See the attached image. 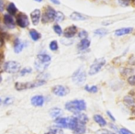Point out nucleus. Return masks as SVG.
Listing matches in <instances>:
<instances>
[{"mask_svg": "<svg viewBox=\"0 0 135 134\" xmlns=\"http://www.w3.org/2000/svg\"><path fill=\"white\" fill-rule=\"evenodd\" d=\"M94 33L97 36H100V37H104L105 35L108 34V31L106 29H98L94 31Z\"/></svg>", "mask_w": 135, "mask_h": 134, "instance_id": "obj_32", "label": "nucleus"}, {"mask_svg": "<svg viewBox=\"0 0 135 134\" xmlns=\"http://www.w3.org/2000/svg\"><path fill=\"white\" fill-rule=\"evenodd\" d=\"M61 115H62V109L59 107H54L50 110V116L54 118H60Z\"/></svg>", "mask_w": 135, "mask_h": 134, "instance_id": "obj_24", "label": "nucleus"}, {"mask_svg": "<svg viewBox=\"0 0 135 134\" xmlns=\"http://www.w3.org/2000/svg\"><path fill=\"white\" fill-rule=\"evenodd\" d=\"M13 103L12 97H6V98H0V105L8 106Z\"/></svg>", "mask_w": 135, "mask_h": 134, "instance_id": "obj_30", "label": "nucleus"}, {"mask_svg": "<svg viewBox=\"0 0 135 134\" xmlns=\"http://www.w3.org/2000/svg\"><path fill=\"white\" fill-rule=\"evenodd\" d=\"M90 41H89L88 39H83L80 41V42H79V44L77 45V48H78L79 51H85L87 50V49L90 47Z\"/></svg>", "mask_w": 135, "mask_h": 134, "instance_id": "obj_18", "label": "nucleus"}, {"mask_svg": "<svg viewBox=\"0 0 135 134\" xmlns=\"http://www.w3.org/2000/svg\"><path fill=\"white\" fill-rule=\"evenodd\" d=\"M74 117L76 118V120H77L78 123L85 124H85L88 122V117H87V115L85 114V113H82V112L76 113V114H75V116Z\"/></svg>", "mask_w": 135, "mask_h": 134, "instance_id": "obj_16", "label": "nucleus"}, {"mask_svg": "<svg viewBox=\"0 0 135 134\" xmlns=\"http://www.w3.org/2000/svg\"><path fill=\"white\" fill-rule=\"evenodd\" d=\"M106 64V60L105 58H99V59H97L94 61V63L90 65L88 71L89 75H95L104 67V65Z\"/></svg>", "mask_w": 135, "mask_h": 134, "instance_id": "obj_3", "label": "nucleus"}, {"mask_svg": "<svg viewBox=\"0 0 135 134\" xmlns=\"http://www.w3.org/2000/svg\"><path fill=\"white\" fill-rule=\"evenodd\" d=\"M16 23L21 29H25L30 25V21H28V18L25 13H18L17 14L16 17Z\"/></svg>", "mask_w": 135, "mask_h": 134, "instance_id": "obj_7", "label": "nucleus"}, {"mask_svg": "<svg viewBox=\"0 0 135 134\" xmlns=\"http://www.w3.org/2000/svg\"><path fill=\"white\" fill-rule=\"evenodd\" d=\"M123 101L128 107H135V99L132 96H126L124 97V99H123Z\"/></svg>", "mask_w": 135, "mask_h": 134, "instance_id": "obj_26", "label": "nucleus"}, {"mask_svg": "<svg viewBox=\"0 0 135 134\" xmlns=\"http://www.w3.org/2000/svg\"><path fill=\"white\" fill-rule=\"evenodd\" d=\"M87 36H88V33H87L86 31H80L78 32V38L80 39H86Z\"/></svg>", "mask_w": 135, "mask_h": 134, "instance_id": "obj_37", "label": "nucleus"}, {"mask_svg": "<svg viewBox=\"0 0 135 134\" xmlns=\"http://www.w3.org/2000/svg\"><path fill=\"white\" fill-rule=\"evenodd\" d=\"M86 79V73L84 70V68H78L76 71H75V73L72 75V80L75 84L76 85H82L85 82Z\"/></svg>", "mask_w": 135, "mask_h": 134, "instance_id": "obj_4", "label": "nucleus"}, {"mask_svg": "<svg viewBox=\"0 0 135 134\" xmlns=\"http://www.w3.org/2000/svg\"><path fill=\"white\" fill-rule=\"evenodd\" d=\"M127 81L131 86H135V75H131Z\"/></svg>", "mask_w": 135, "mask_h": 134, "instance_id": "obj_39", "label": "nucleus"}, {"mask_svg": "<svg viewBox=\"0 0 135 134\" xmlns=\"http://www.w3.org/2000/svg\"><path fill=\"white\" fill-rule=\"evenodd\" d=\"M0 60H1V55H0Z\"/></svg>", "mask_w": 135, "mask_h": 134, "instance_id": "obj_49", "label": "nucleus"}, {"mask_svg": "<svg viewBox=\"0 0 135 134\" xmlns=\"http://www.w3.org/2000/svg\"><path fill=\"white\" fill-rule=\"evenodd\" d=\"M20 63L16 61H8L4 64V71L8 73H16L20 71Z\"/></svg>", "mask_w": 135, "mask_h": 134, "instance_id": "obj_5", "label": "nucleus"}, {"mask_svg": "<svg viewBox=\"0 0 135 134\" xmlns=\"http://www.w3.org/2000/svg\"><path fill=\"white\" fill-rule=\"evenodd\" d=\"M97 134H116V132H113L111 131H108V130H105V129H101L98 130L97 131Z\"/></svg>", "mask_w": 135, "mask_h": 134, "instance_id": "obj_38", "label": "nucleus"}, {"mask_svg": "<svg viewBox=\"0 0 135 134\" xmlns=\"http://www.w3.org/2000/svg\"><path fill=\"white\" fill-rule=\"evenodd\" d=\"M69 88L67 86H62V85H57L54 86L52 89V92L57 97H65L66 95H68L69 93Z\"/></svg>", "mask_w": 135, "mask_h": 134, "instance_id": "obj_8", "label": "nucleus"}, {"mask_svg": "<svg viewBox=\"0 0 135 134\" xmlns=\"http://www.w3.org/2000/svg\"><path fill=\"white\" fill-rule=\"evenodd\" d=\"M7 13H8L10 16H16L17 13H18V8H17L16 5L14 3H9L8 6L7 7Z\"/></svg>", "mask_w": 135, "mask_h": 134, "instance_id": "obj_22", "label": "nucleus"}, {"mask_svg": "<svg viewBox=\"0 0 135 134\" xmlns=\"http://www.w3.org/2000/svg\"><path fill=\"white\" fill-rule=\"evenodd\" d=\"M55 124L61 129H68V121H69V118H64V117H60V118H55Z\"/></svg>", "mask_w": 135, "mask_h": 134, "instance_id": "obj_13", "label": "nucleus"}, {"mask_svg": "<svg viewBox=\"0 0 135 134\" xmlns=\"http://www.w3.org/2000/svg\"><path fill=\"white\" fill-rule=\"evenodd\" d=\"M44 102H45V98L41 95H36L34 97H32L31 99H30V103L34 107H42Z\"/></svg>", "mask_w": 135, "mask_h": 134, "instance_id": "obj_11", "label": "nucleus"}, {"mask_svg": "<svg viewBox=\"0 0 135 134\" xmlns=\"http://www.w3.org/2000/svg\"><path fill=\"white\" fill-rule=\"evenodd\" d=\"M67 39V41H65V39H62V44H64V45H70V44H72V43H73V41H72L71 39Z\"/></svg>", "mask_w": 135, "mask_h": 134, "instance_id": "obj_40", "label": "nucleus"}, {"mask_svg": "<svg viewBox=\"0 0 135 134\" xmlns=\"http://www.w3.org/2000/svg\"><path fill=\"white\" fill-rule=\"evenodd\" d=\"M50 131H52V132H54L55 134H62L64 133V131H62V129H61V128H59L58 126H56V127H52L50 129Z\"/></svg>", "mask_w": 135, "mask_h": 134, "instance_id": "obj_35", "label": "nucleus"}, {"mask_svg": "<svg viewBox=\"0 0 135 134\" xmlns=\"http://www.w3.org/2000/svg\"><path fill=\"white\" fill-rule=\"evenodd\" d=\"M78 29H77V27L75 25H72L67 27L64 31H62V34H64V38L65 39H72L75 36V34L77 33Z\"/></svg>", "mask_w": 135, "mask_h": 134, "instance_id": "obj_9", "label": "nucleus"}, {"mask_svg": "<svg viewBox=\"0 0 135 134\" xmlns=\"http://www.w3.org/2000/svg\"><path fill=\"white\" fill-rule=\"evenodd\" d=\"M30 39H31L32 41H37L41 38V33L38 32L36 29H30Z\"/></svg>", "mask_w": 135, "mask_h": 134, "instance_id": "obj_25", "label": "nucleus"}, {"mask_svg": "<svg viewBox=\"0 0 135 134\" xmlns=\"http://www.w3.org/2000/svg\"><path fill=\"white\" fill-rule=\"evenodd\" d=\"M36 2H40V3H41V2H42V0H35Z\"/></svg>", "mask_w": 135, "mask_h": 134, "instance_id": "obj_47", "label": "nucleus"}, {"mask_svg": "<svg viewBox=\"0 0 135 134\" xmlns=\"http://www.w3.org/2000/svg\"><path fill=\"white\" fill-rule=\"evenodd\" d=\"M48 65L49 63H41V62H35V68L37 71L41 72V73H43L45 70L48 68Z\"/></svg>", "mask_w": 135, "mask_h": 134, "instance_id": "obj_23", "label": "nucleus"}, {"mask_svg": "<svg viewBox=\"0 0 135 134\" xmlns=\"http://www.w3.org/2000/svg\"><path fill=\"white\" fill-rule=\"evenodd\" d=\"M119 4L122 6H128L129 4H130L131 0H119Z\"/></svg>", "mask_w": 135, "mask_h": 134, "instance_id": "obj_41", "label": "nucleus"}, {"mask_svg": "<svg viewBox=\"0 0 135 134\" xmlns=\"http://www.w3.org/2000/svg\"><path fill=\"white\" fill-rule=\"evenodd\" d=\"M45 84H46V81L44 79H40L34 82H17L15 84V88L18 91H22V90L31 89V88H35L38 86H41Z\"/></svg>", "mask_w": 135, "mask_h": 134, "instance_id": "obj_2", "label": "nucleus"}, {"mask_svg": "<svg viewBox=\"0 0 135 134\" xmlns=\"http://www.w3.org/2000/svg\"><path fill=\"white\" fill-rule=\"evenodd\" d=\"M23 48H24V43L22 42L18 38H17L14 42V52H16V53H20V52H21V51L23 50Z\"/></svg>", "mask_w": 135, "mask_h": 134, "instance_id": "obj_19", "label": "nucleus"}, {"mask_svg": "<svg viewBox=\"0 0 135 134\" xmlns=\"http://www.w3.org/2000/svg\"><path fill=\"white\" fill-rule=\"evenodd\" d=\"M93 118H94V121L96 122L97 124H98L99 127H106V126L108 125L107 121H106V120L103 118V116L100 114H96L94 115V117H93Z\"/></svg>", "mask_w": 135, "mask_h": 134, "instance_id": "obj_15", "label": "nucleus"}, {"mask_svg": "<svg viewBox=\"0 0 135 134\" xmlns=\"http://www.w3.org/2000/svg\"><path fill=\"white\" fill-rule=\"evenodd\" d=\"M72 131L74 132V134H85V131H86V127H85V124L77 123L76 127Z\"/></svg>", "mask_w": 135, "mask_h": 134, "instance_id": "obj_21", "label": "nucleus"}, {"mask_svg": "<svg viewBox=\"0 0 135 134\" xmlns=\"http://www.w3.org/2000/svg\"><path fill=\"white\" fill-rule=\"evenodd\" d=\"M1 82H2V76L0 75V83H1Z\"/></svg>", "mask_w": 135, "mask_h": 134, "instance_id": "obj_48", "label": "nucleus"}, {"mask_svg": "<svg viewBox=\"0 0 135 134\" xmlns=\"http://www.w3.org/2000/svg\"><path fill=\"white\" fill-rule=\"evenodd\" d=\"M3 44H4V39H3V37L0 35V48L3 46Z\"/></svg>", "mask_w": 135, "mask_h": 134, "instance_id": "obj_45", "label": "nucleus"}, {"mask_svg": "<svg viewBox=\"0 0 135 134\" xmlns=\"http://www.w3.org/2000/svg\"><path fill=\"white\" fill-rule=\"evenodd\" d=\"M107 115H108V118H109L110 120H112V121H113V122H115V121H116V118H114V116H113V115L111 114V112H110V111H107Z\"/></svg>", "mask_w": 135, "mask_h": 134, "instance_id": "obj_42", "label": "nucleus"}, {"mask_svg": "<svg viewBox=\"0 0 135 134\" xmlns=\"http://www.w3.org/2000/svg\"><path fill=\"white\" fill-rule=\"evenodd\" d=\"M3 21L5 23V25L7 26L8 29H14L16 26V21L13 18L12 16H10L9 14H5L3 17Z\"/></svg>", "mask_w": 135, "mask_h": 134, "instance_id": "obj_12", "label": "nucleus"}, {"mask_svg": "<svg viewBox=\"0 0 135 134\" xmlns=\"http://www.w3.org/2000/svg\"><path fill=\"white\" fill-rule=\"evenodd\" d=\"M70 18L72 20H75V21H82V20H85L87 18V17L85 15L82 14L79 12H73L70 15Z\"/></svg>", "mask_w": 135, "mask_h": 134, "instance_id": "obj_17", "label": "nucleus"}, {"mask_svg": "<svg viewBox=\"0 0 135 134\" xmlns=\"http://www.w3.org/2000/svg\"><path fill=\"white\" fill-rule=\"evenodd\" d=\"M31 72H32V69L30 67H24L22 70H20V75H21V76H25V75L31 73Z\"/></svg>", "mask_w": 135, "mask_h": 134, "instance_id": "obj_33", "label": "nucleus"}, {"mask_svg": "<svg viewBox=\"0 0 135 134\" xmlns=\"http://www.w3.org/2000/svg\"><path fill=\"white\" fill-rule=\"evenodd\" d=\"M37 59H38V61L41 62V63H49L51 62V60H52V58L47 53H40V54H38Z\"/></svg>", "mask_w": 135, "mask_h": 134, "instance_id": "obj_20", "label": "nucleus"}, {"mask_svg": "<svg viewBox=\"0 0 135 134\" xmlns=\"http://www.w3.org/2000/svg\"><path fill=\"white\" fill-rule=\"evenodd\" d=\"M64 19V15L62 12H60V11H56V15H55L54 20L56 22H62V20Z\"/></svg>", "mask_w": 135, "mask_h": 134, "instance_id": "obj_31", "label": "nucleus"}, {"mask_svg": "<svg viewBox=\"0 0 135 134\" xmlns=\"http://www.w3.org/2000/svg\"><path fill=\"white\" fill-rule=\"evenodd\" d=\"M133 31V28L132 27H127V28H121V29H119L117 31H115L114 32V35L117 36V37H121V36L127 35V34H130Z\"/></svg>", "mask_w": 135, "mask_h": 134, "instance_id": "obj_14", "label": "nucleus"}, {"mask_svg": "<svg viewBox=\"0 0 135 134\" xmlns=\"http://www.w3.org/2000/svg\"><path fill=\"white\" fill-rule=\"evenodd\" d=\"M49 48H50V50L52 51V52H56V51H58V49H59L58 41H52L50 42V44H49Z\"/></svg>", "mask_w": 135, "mask_h": 134, "instance_id": "obj_29", "label": "nucleus"}, {"mask_svg": "<svg viewBox=\"0 0 135 134\" xmlns=\"http://www.w3.org/2000/svg\"><path fill=\"white\" fill-rule=\"evenodd\" d=\"M55 15H56V11L54 8H52V7H47L46 9L44 10V14L43 16H41L43 23H47V22H51L52 20H54Z\"/></svg>", "mask_w": 135, "mask_h": 134, "instance_id": "obj_6", "label": "nucleus"}, {"mask_svg": "<svg viewBox=\"0 0 135 134\" xmlns=\"http://www.w3.org/2000/svg\"><path fill=\"white\" fill-rule=\"evenodd\" d=\"M85 90L89 93H98V87L97 86H85Z\"/></svg>", "mask_w": 135, "mask_h": 134, "instance_id": "obj_28", "label": "nucleus"}, {"mask_svg": "<svg viewBox=\"0 0 135 134\" xmlns=\"http://www.w3.org/2000/svg\"><path fill=\"white\" fill-rule=\"evenodd\" d=\"M54 31L58 36H62V27H61L60 25H58V24H55V25H54Z\"/></svg>", "mask_w": 135, "mask_h": 134, "instance_id": "obj_34", "label": "nucleus"}, {"mask_svg": "<svg viewBox=\"0 0 135 134\" xmlns=\"http://www.w3.org/2000/svg\"><path fill=\"white\" fill-rule=\"evenodd\" d=\"M4 7H5V5H4V1L3 0H0V12L4 10V8H5Z\"/></svg>", "mask_w": 135, "mask_h": 134, "instance_id": "obj_43", "label": "nucleus"}, {"mask_svg": "<svg viewBox=\"0 0 135 134\" xmlns=\"http://www.w3.org/2000/svg\"><path fill=\"white\" fill-rule=\"evenodd\" d=\"M41 18V12L40 9H34L30 13V19H31V22L34 26L38 25L40 23Z\"/></svg>", "mask_w": 135, "mask_h": 134, "instance_id": "obj_10", "label": "nucleus"}, {"mask_svg": "<svg viewBox=\"0 0 135 134\" xmlns=\"http://www.w3.org/2000/svg\"><path fill=\"white\" fill-rule=\"evenodd\" d=\"M118 133L119 134H134L131 131H129L128 129H126V128H120V129H119L118 130Z\"/></svg>", "mask_w": 135, "mask_h": 134, "instance_id": "obj_36", "label": "nucleus"}, {"mask_svg": "<svg viewBox=\"0 0 135 134\" xmlns=\"http://www.w3.org/2000/svg\"><path fill=\"white\" fill-rule=\"evenodd\" d=\"M64 107L67 111L76 114L79 112H83L86 109V103L83 99H75V100L68 101L65 103Z\"/></svg>", "mask_w": 135, "mask_h": 134, "instance_id": "obj_1", "label": "nucleus"}, {"mask_svg": "<svg viewBox=\"0 0 135 134\" xmlns=\"http://www.w3.org/2000/svg\"><path fill=\"white\" fill-rule=\"evenodd\" d=\"M51 2H52V4H54V5H60V1L59 0H50Z\"/></svg>", "mask_w": 135, "mask_h": 134, "instance_id": "obj_44", "label": "nucleus"}, {"mask_svg": "<svg viewBox=\"0 0 135 134\" xmlns=\"http://www.w3.org/2000/svg\"><path fill=\"white\" fill-rule=\"evenodd\" d=\"M45 134H55V133H54V132H52V131H49L48 132H47V133H45Z\"/></svg>", "mask_w": 135, "mask_h": 134, "instance_id": "obj_46", "label": "nucleus"}, {"mask_svg": "<svg viewBox=\"0 0 135 134\" xmlns=\"http://www.w3.org/2000/svg\"><path fill=\"white\" fill-rule=\"evenodd\" d=\"M77 123H78V122H77L76 118H75V117H70L69 121H68V129L71 130V131H74V129L76 127Z\"/></svg>", "mask_w": 135, "mask_h": 134, "instance_id": "obj_27", "label": "nucleus"}]
</instances>
